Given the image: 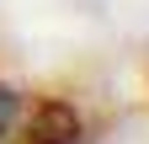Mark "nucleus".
I'll list each match as a JSON object with an SVG mask.
<instances>
[{"label":"nucleus","mask_w":149,"mask_h":144,"mask_svg":"<svg viewBox=\"0 0 149 144\" xmlns=\"http://www.w3.org/2000/svg\"><path fill=\"white\" fill-rule=\"evenodd\" d=\"M27 144H74L80 139V112H74L69 101H32V112H27Z\"/></svg>","instance_id":"nucleus-1"}]
</instances>
